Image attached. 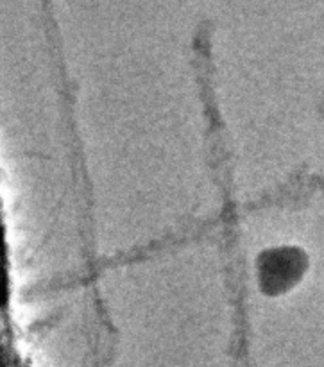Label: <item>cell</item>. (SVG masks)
<instances>
[{
	"mask_svg": "<svg viewBox=\"0 0 324 367\" xmlns=\"http://www.w3.org/2000/svg\"><path fill=\"white\" fill-rule=\"evenodd\" d=\"M307 273V257L295 247L271 249L260 257V289L269 296H278L300 282Z\"/></svg>",
	"mask_w": 324,
	"mask_h": 367,
	"instance_id": "obj_1",
	"label": "cell"
}]
</instances>
